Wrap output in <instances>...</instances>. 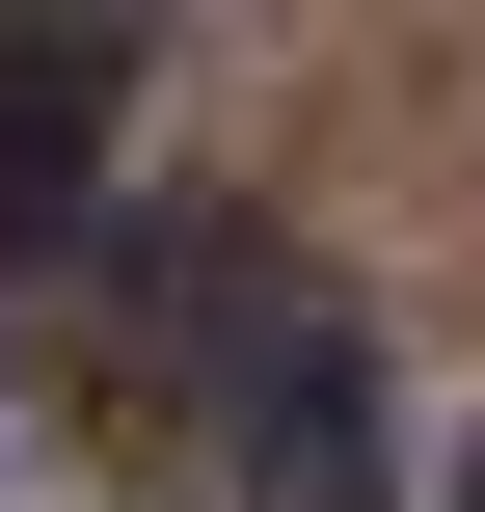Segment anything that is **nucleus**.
Masks as SVG:
<instances>
[{
	"mask_svg": "<svg viewBox=\"0 0 485 512\" xmlns=\"http://www.w3.org/2000/svg\"><path fill=\"white\" fill-rule=\"evenodd\" d=\"M459 512H485V459H459Z\"/></svg>",
	"mask_w": 485,
	"mask_h": 512,
	"instance_id": "nucleus-3",
	"label": "nucleus"
},
{
	"mask_svg": "<svg viewBox=\"0 0 485 512\" xmlns=\"http://www.w3.org/2000/svg\"><path fill=\"white\" fill-rule=\"evenodd\" d=\"M54 243H108V54L0 27V270H54Z\"/></svg>",
	"mask_w": 485,
	"mask_h": 512,
	"instance_id": "nucleus-2",
	"label": "nucleus"
},
{
	"mask_svg": "<svg viewBox=\"0 0 485 512\" xmlns=\"http://www.w3.org/2000/svg\"><path fill=\"white\" fill-rule=\"evenodd\" d=\"M189 405H216L243 512H405V459H378V324H351V297H270Z\"/></svg>",
	"mask_w": 485,
	"mask_h": 512,
	"instance_id": "nucleus-1",
	"label": "nucleus"
}]
</instances>
